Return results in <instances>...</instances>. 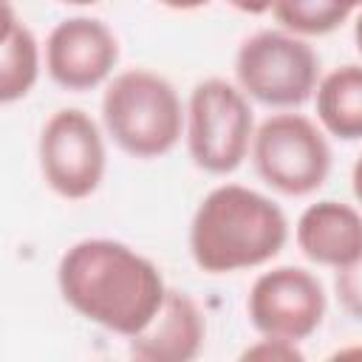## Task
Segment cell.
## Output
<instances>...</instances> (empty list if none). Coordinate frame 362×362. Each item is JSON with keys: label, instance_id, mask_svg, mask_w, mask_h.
Returning <instances> with one entry per match:
<instances>
[{"label": "cell", "instance_id": "1", "mask_svg": "<svg viewBox=\"0 0 362 362\" xmlns=\"http://www.w3.org/2000/svg\"><path fill=\"white\" fill-rule=\"evenodd\" d=\"M57 286L79 317L124 339L147 328L170 288L150 257L113 238L68 246L57 266Z\"/></svg>", "mask_w": 362, "mask_h": 362}, {"label": "cell", "instance_id": "2", "mask_svg": "<svg viewBox=\"0 0 362 362\" xmlns=\"http://www.w3.org/2000/svg\"><path fill=\"white\" fill-rule=\"evenodd\" d=\"M288 240L286 212L243 184L209 189L189 221V255L206 274H232L269 263Z\"/></svg>", "mask_w": 362, "mask_h": 362}, {"label": "cell", "instance_id": "3", "mask_svg": "<svg viewBox=\"0 0 362 362\" xmlns=\"http://www.w3.org/2000/svg\"><path fill=\"white\" fill-rule=\"evenodd\" d=\"M102 124L122 153L161 158L181 141L187 110L170 79L147 68H130L105 88Z\"/></svg>", "mask_w": 362, "mask_h": 362}, {"label": "cell", "instance_id": "4", "mask_svg": "<svg viewBox=\"0 0 362 362\" xmlns=\"http://www.w3.org/2000/svg\"><path fill=\"white\" fill-rule=\"evenodd\" d=\"M184 136L198 170L209 175L235 173L252 153L255 139L249 96L221 76L201 79L187 102Z\"/></svg>", "mask_w": 362, "mask_h": 362}, {"label": "cell", "instance_id": "5", "mask_svg": "<svg viewBox=\"0 0 362 362\" xmlns=\"http://www.w3.org/2000/svg\"><path fill=\"white\" fill-rule=\"evenodd\" d=\"M238 88L269 107H300L320 82L317 51L291 31L263 28L246 37L235 54Z\"/></svg>", "mask_w": 362, "mask_h": 362}, {"label": "cell", "instance_id": "6", "mask_svg": "<svg viewBox=\"0 0 362 362\" xmlns=\"http://www.w3.org/2000/svg\"><path fill=\"white\" fill-rule=\"evenodd\" d=\"M252 164L266 187L303 198L317 192L331 173V147L308 116L274 113L260 122L252 139Z\"/></svg>", "mask_w": 362, "mask_h": 362}, {"label": "cell", "instance_id": "7", "mask_svg": "<svg viewBox=\"0 0 362 362\" xmlns=\"http://www.w3.org/2000/svg\"><path fill=\"white\" fill-rule=\"evenodd\" d=\"M42 181L65 201L90 198L107 170V150L99 124L79 107H62L40 130L37 144Z\"/></svg>", "mask_w": 362, "mask_h": 362}, {"label": "cell", "instance_id": "8", "mask_svg": "<svg viewBox=\"0 0 362 362\" xmlns=\"http://www.w3.org/2000/svg\"><path fill=\"white\" fill-rule=\"evenodd\" d=\"M325 288L308 269L274 266L263 272L246 297V314L260 337L303 342L325 317Z\"/></svg>", "mask_w": 362, "mask_h": 362}, {"label": "cell", "instance_id": "9", "mask_svg": "<svg viewBox=\"0 0 362 362\" xmlns=\"http://www.w3.org/2000/svg\"><path fill=\"white\" fill-rule=\"evenodd\" d=\"M119 62L116 34L96 17H65L45 40V71L62 90L82 93L99 88Z\"/></svg>", "mask_w": 362, "mask_h": 362}, {"label": "cell", "instance_id": "10", "mask_svg": "<svg viewBox=\"0 0 362 362\" xmlns=\"http://www.w3.org/2000/svg\"><path fill=\"white\" fill-rule=\"evenodd\" d=\"M206 322L198 303L178 288H167V297L156 317L130 337V354L141 362H189L201 354Z\"/></svg>", "mask_w": 362, "mask_h": 362}, {"label": "cell", "instance_id": "11", "mask_svg": "<svg viewBox=\"0 0 362 362\" xmlns=\"http://www.w3.org/2000/svg\"><path fill=\"white\" fill-rule=\"evenodd\" d=\"M294 240L311 263L339 269L362 252V212L334 198L308 204L297 218Z\"/></svg>", "mask_w": 362, "mask_h": 362}, {"label": "cell", "instance_id": "12", "mask_svg": "<svg viewBox=\"0 0 362 362\" xmlns=\"http://www.w3.org/2000/svg\"><path fill=\"white\" fill-rule=\"evenodd\" d=\"M317 122L342 141L362 139V65L348 62L328 71L314 90Z\"/></svg>", "mask_w": 362, "mask_h": 362}, {"label": "cell", "instance_id": "13", "mask_svg": "<svg viewBox=\"0 0 362 362\" xmlns=\"http://www.w3.org/2000/svg\"><path fill=\"white\" fill-rule=\"evenodd\" d=\"M40 79V45L25 23L17 20L11 3H3V37H0V102L11 105Z\"/></svg>", "mask_w": 362, "mask_h": 362}, {"label": "cell", "instance_id": "14", "mask_svg": "<svg viewBox=\"0 0 362 362\" xmlns=\"http://www.w3.org/2000/svg\"><path fill=\"white\" fill-rule=\"evenodd\" d=\"M274 20L297 37H322L337 31L351 11L337 0H274Z\"/></svg>", "mask_w": 362, "mask_h": 362}, {"label": "cell", "instance_id": "15", "mask_svg": "<svg viewBox=\"0 0 362 362\" xmlns=\"http://www.w3.org/2000/svg\"><path fill=\"white\" fill-rule=\"evenodd\" d=\"M334 294H337L342 311H345L351 320L362 322V252H359L351 263H345V266L337 269Z\"/></svg>", "mask_w": 362, "mask_h": 362}, {"label": "cell", "instance_id": "16", "mask_svg": "<svg viewBox=\"0 0 362 362\" xmlns=\"http://www.w3.org/2000/svg\"><path fill=\"white\" fill-rule=\"evenodd\" d=\"M300 342L291 339H277V337H260L255 345H249L240 359H263V362H300L303 351L297 348Z\"/></svg>", "mask_w": 362, "mask_h": 362}, {"label": "cell", "instance_id": "17", "mask_svg": "<svg viewBox=\"0 0 362 362\" xmlns=\"http://www.w3.org/2000/svg\"><path fill=\"white\" fill-rule=\"evenodd\" d=\"M226 3L232 8H238V11H243V14H252V17L266 14V11L274 8V0H226Z\"/></svg>", "mask_w": 362, "mask_h": 362}, {"label": "cell", "instance_id": "18", "mask_svg": "<svg viewBox=\"0 0 362 362\" xmlns=\"http://www.w3.org/2000/svg\"><path fill=\"white\" fill-rule=\"evenodd\" d=\"M156 3H161V6H167V8H175V11H192V8L206 6L209 0H156Z\"/></svg>", "mask_w": 362, "mask_h": 362}, {"label": "cell", "instance_id": "19", "mask_svg": "<svg viewBox=\"0 0 362 362\" xmlns=\"http://www.w3.org/2000/svg\"><path fill=\"white\" fill-rule=\"evenodd\" d=\"M351 187H354L356 201L362 204V156L356 158V164H354V170H351Z\"/></svg>", "mask_w": 362, "mask_h": 362}, {"label": "cell", "instance_id": "20", "mask_svg": "<svg viewBox=\"0 0 362 362\" xmlns=\"http://www.w3.org/2000/svg\"><path fill=\"white\" fill-rule=\"evenodd\" d=\"M354 40H356V48H359V54H362V14H359L356 23H354Z\"/></svg>", "mask_w": 362, "mask_h": 362}, {"label": "cell", "instance_id": "21", "mask_svg": "<svg viewBox=\"0 0 362 362\" xmlns=\"http://www.w3.org/2000/svg\"><path fill=\"white\" fill-rule=\"evenodd\" d=\"M342 8H348V11H354V8H362V0H337Z\"/></svg>", "mask_w": 362, "mask_h": 362}, {"label": "cell", "instance_id": "22", "mask_svg": "<svg viewBox=\"0 0 362 362\" xmlns=\"http://www.w3.org/2000/svg\"><path fill=\"white\" fill-rule=\"evenodd\" d=\"M59 3H65V6H93L99 0H59Z\"/></svg>", "mask_w": 362, "mask_h": 362}]
</instances>
